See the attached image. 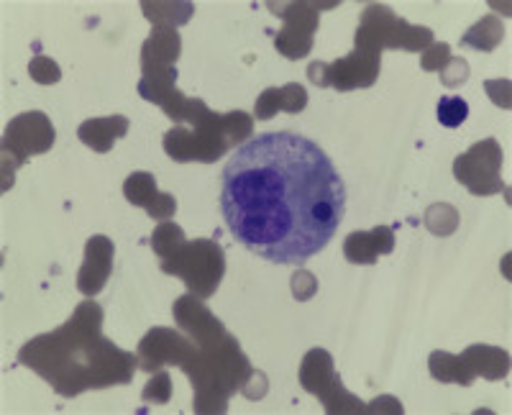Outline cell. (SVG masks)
<instances>
[{"label": "cell", "mask_w": 512, "mask_h": 415, "mask_svg": "<svg viewBox=\"0 0 512 415\" xmlns=\"http://www.w3.org/2000/svg\"><path fill=\"white\" fill-rule=\"evenodd\" d=\"M221 213L251 254L272 264H305L344 221L346 188L315 141L274 131L244 141L228 159Z\"/></svg>", "instance_id": "6da1fadb"}, {"label": "cell", "mask_w": 512, "mask_h": 415, "mask_svg": "<svg viewBox=\"0 0 512 415\" xmlns=\"http://www.w3.org/2000/svg\"><path fill=\"white\" fill-rule=\"evenodd\" d=\"M100 321L98 305L82 303L59 331L26 344L21 362L67 398L80 395L85 387L123 385L134 375L136 359L100 336Z\"/></svg>", "instance_id": "7a4b0ae2"}, {"label": "cell", "mask_w": 512, "mask_h": 415, "mask_svg": "<svg viewBox=\"0 0 512 415\" xmlns=\"http://www.w3.org/2000/svg\"><path fill=\"white\" fill-rule=\"evenodd\" d=\"M251 134V116L246 113H228V116H216L205 113L200 121L192 126H175L164 136V149L177 162H216L221 154L236 144L241 147L246 136Z\"/></svg>", "instance_id": "3957f363"}, {"label": "cell", "mask_w": 512, "mask_h": 415, "mask_svg": "<svg viewBox=\"0 0 512 415\" xmlns=\"http://www.w3.org/2000/svg\"><path fill=\"white\" fill-rule=\"evenodd\" d=\"M433 44V34L428 29H415L405 21L395 18V13L384 6L367 8L361 26L356 31V49L369 54H382V49L402 47L408 52H420Z\"/></svg>", "instance_id": "277c9868"}, {"label": "cell", "mask_w": 512, "mask_h": 415, "mask_svg": "<svg viewBox=\"0 0 512 415\" xmlns=\"http://www.w3.org/2000/svg\"><path fill=\"white\" fill-rule=\"evenodd\" d=\"M162 269L167 275H180L192 295L210 298L221 282L226 262H223L221 246L200 239L192 244H182L172 257L164 259Z\"/></svg>", "instance_id": "5b68a950"}, {"label": "cell", "mask_w": 512, "mask_h": 415, "mask_svg": "<svg viewBox=\"0 0 512 415\" xmlns=\"http://www.w3.org/2000/svg\"><path fill=\"white\" fill-rule=\"evenodd\" d=\"M510 369L507 351L495 346H469L464 357H451L446 351H436L431 357V372L441 382H461L469 385L477 375L487 380H502Z\"/></svg>", "instance_id": "8992f818"}, {"label": "cell", "mask_w": 512, "mask_h": 415, "mask_svg": "<svg viewBox=\"0 0 512 415\" xmlns=\"http://www.w3.org/2000/svg\"><path fill=\"white\" fill-rule=\"evenodd\" d=\"M502 152L495 139H484L474 144L472 152H466L454 162L456 180L464 182L469 193L474 195H492L500 193L505 185L500 180Z\"/></svg>", "instance_id": "52a82bcc"}, {"label": "cell", "mask_w": 512, "mask_h": 415, "mask_svg": "<svg viewBox=\"0 0 512 415\" xmlns=\"http://www.w3.org/2000/svg\"><path fill=\"white\" fill-rule=\"evenodd\" d=\"M300 380H303V385L313 392L315 398L323 400V405H326L331 413H346V410H369L367 405H361L359 400L351 398L349 392L344 390V385L336 380V372H333V359L328 357L323 349H313L308 357H305Z\"/></svg>", "instance_id": "ba28073f"}, {"label": "cell", "mask_w": 512, "mask_h": 415, "mask_svg": "<svg viewBox=\"0 0 512 415\" xmlns=\"http://www.w3.org/2000/svg\"><path fill=\"white\" fill-rule=\"evenodd\" d=\"M379 72V57L377 54L361 52L356 49L354 54L344 57L341 62H313L308 70L310 80L318 88H336V90H354V88H369Z\"/></svg>", "instance_id": "9c48e42d"}, {"label": "cell", "mask_w": 512, "mask_h": 415, "mask_svg": "<svg viewBox=\"0 0 512 415\" xmlns=\"http://www.w3.org/2000/svg\"><path fill=\"white\" fill-rule=\"evenodd\" d=\"M54 144V129L44 113H24L13 118L6 129L3 147L16 154V164H24L31 154L47 152Z\"/></svg>", "instance_id": "30bf717a"}, {"label": "cell", "mask_w": 512, "mask_h": 415, "mask_svg": "<svg viewBox=\"0 0 512 415\" xmlns=\"http://www.w3.org/2000/svg\"><path fill=\"white\" fill-rule=\"evenodd\" d=\"M272 11L285 16V29H282V34L274 41L277 49L290 59L305 57L310 52V47H313L310 41H313V31L318 26V11H315V6H310V3H297V6L287 8L272 6Z\"/></svg>", "instance_id": "8fae6325"}, {"label": "cell", "mask_w": 512, "mask_h": 415, "mask_svg": "<svg viewBox=\"0 0 512 415\" xmlns=\"http://www.w3.org/2000/svg\"><path fill=\"white\" fill-rule=\"evenodd\" d=\"M85 264L80 269V290L85 295H95L103 290V285L108 282L111 275V262H113V244L105 236H93L85 246Z\"/></svg>", "instance_id": "7c38bea8"}, {"label": "cell", "mask_w": 512, "mask_h": 415, "mask_svg": "<svg viewBox=\"0 0 512 415\" xmlns=\"http://www.w3.org/2000/svg\"><path fill=\"white\" fill-rule=\"evenodd\" d=\"M180 57V36L172 26H154L152 36L146 39L144 54V75H159V72L175 70V59Z\"/></svg>", "instance_id": "4fadbf2b"}, {"label": "cell", "mask_w": 512, "mask_h": 415, "mask_svg": "<svg viewBox=\"0 0 512 415\" xmlns=\"http://www.w3.org/2000/svg\"><path fill=\"white\" fill-rule=\"evenodd\" d=\"M175 318L180 321L182 328H187L195 339L200 341V346L210 344V341L221 339L226 336V328L216 321V318L210 316L208 308L200 305L198 300L187 295V298H180L175 305Z\"/></svg>", "instance_id": "5bb4252c"}, {"label": "cell", "mask_w": 512, "mask_h": 415, "mask_svg": "<svg viewBox=\"0 0 512 415\" xmlns=\"http://www.w3.org/2000/svg\"><path fill=\"white\" fill-rule=\"evenodd\" d=\"M395 246V236L387 226H379L374 231H359L344 241V254L354 264H372L379 254H390Z\"/></svg>", "instance_id": "9a60e30c"}, {"label": "cell", "mask_w": 512, "mask_h": 415, "mask_svg": "<svg viewBox=\"0 0 512 415\" xmlns=\"http://www.w3.org/2000/svg\"><path fill=\"white\" fill-rule=\"evenodd\" d=\"M128 118L126 116H108V118H90L80 126V139L95 152H108L113 149V141L126 136Z\"/></svg>", "instance_id": "2e32d148"}, {"label": "cell", "mask_w": 512, "mask_h": 415, "mask_svg": "<svg viewBox=\"0 0 512 415\" xmlns=\"http://www.w3.org/2000/svg\"><path fill=\"white\" fill-rule=\"evenodd\" d=\"M308 106V93L300 85L290 82L285 88H269L256 100V118H272L277 111L300 113Z\"/></svg>", "instance_id": "e0dca14e"}, {"label": "cell", "mask_w": 512, "mask_h": 415, "mask_svg": "<svg viewBox=\"0 0 512 415\" xmlns=\"http://www.w3.org/2000/svg\"><path fill=\"white\" fill-rule=\"evenodd\" d=\"M502 39V24L495 16H484L469 34L464 36V44L472 49H484L492 52L497 47V41Z\"/></svg>", "instance_id": "ac0fdd59"}, {"label": "cell", "mask_w": 512, "mask_h": 415, "mask_svg": "<svg viewBox=\"0 0 512 415\" xmlns=\"http://www.w3.org/2000/svg\"><path fill=\"white\" fill-rule=\"evenodd\" d=\"M123 193H126L128 203L141 205V208H146L159 195L157 182H154L152 175H146V172H136V175L128 177L126 185H123Z\"/></svg>", "instance_id": "d6986e66"}, {"label": "cell", "mask_w": 512, "mask_h": 415, "mask_svg": "<svg viewBox=\"0 0 512 415\" xmlns=\"http://www.w3.org/2000/svg\"><path fill=\"white\" fill-rule=\"evenodd\" d=\"M182 244H185V236H182V228L177 223H162L152 236V249L162 259L172 257Z\"/></svg>", "instance_id": "ffe728a7"}, {"label": "cell", "mask_w": 512, "mask_h": 415, "mask_svg": "<svg viewBox=\"0 0 512 415\" xmlns=\"http://www.w3.org/2000/svg\"><path fill=\"white\" fill-rule=\"evenodd\" d=\"M466 116H469V106H466L464 98H441V103H438V121L446 129H459Z\"/></svg>", "instance_id": "44dd1931"}, {"label": "cell", "mask_w": 512, "mask_h": 415, "mask_svg": "<svg viewBox=\"0 0 512 415\" xmlns=\"http://www.w3.org/2000/svg\"><path fill=\"white\" fill-rule=\"evenodd\" d=\"M29 72H31V77L39 82V85H52V82H57L59 77H62L57 62L49 57H41V54L39 57H34V62L29 65Z\"/></svg>", "instance_id": "7402d4cb"}, {"label": "cell", "mask_w": 512, "mask_h": 415, "mask_svg": "<svg viewBox=\"0 0 512 415\" xmlns=\"http://www.w3.org/2000/svg\"><path fill=\"white\" fill-rule=\"evenodd\" d=\"M144 400L146 403H167L169 400V375L167 372H159V375H154V380L146 385Z\"/></svg>", "instance_id": "603a6c76"}, {"label": "cell", "mask_w": 512, "mask_h": 415, "mask_svg": "<svg viewBox=\"0 0 512 415\" xmlns=\"http://www.w3.org/2000/svg\"><path fill=\"white\" fill-rule=\"evenodd\" d=\"M469 77V67H466L464 59H448V65H443L441 80L446 82L448 88H456Z\"/></svg>", "instance_id": "cb8c5ba5"}, {"label": "cell", "mask_w": 512, "mask_h": 415, "mask_svg": "<svg viewBox=\"0 0 512 415\" xmlns=\"http://www.w3.org/2000/svg\"><path fill=\"white\" fill-rule=\"evenodd\" d=\"M175 211H177V200L172 198V195H164V193H159L152 203L146 205V213H149L152 218H159V221H167Z\"/></svg>", "instance_id": "d4e9b609"}, {"label": "cell", "mask_w": 512, "mask_h": 415, "mask_svg": "<svg viewBox=\"0 0 512 415\" xmlns=\"http://www.w3.org/2000/svg\"><path fill=\"white\" fill-rule=\"evenodd\" d=\"M448 47L446 44H433V47H428L425 49V54H423V70H438L441 72L443 70V62H448Z\"/></svg>", "instance_id": "484cf974"}, {"label": "cell", "mask_w": 512, "mask_h": 415, "mask_svg": "<svg viewBox=\"0 0 512 415\" xmlns=\"http://www.w3.org/2000/svg\"><path fill=\"white\" fill-rule=\"evenodd\" d=\"M315 290H318V282H315V277L308 275V272H297V275L292 277V293H295L297 300H308Z\"/></svg>", "instance_id": "4316f807"}]
</instances>
